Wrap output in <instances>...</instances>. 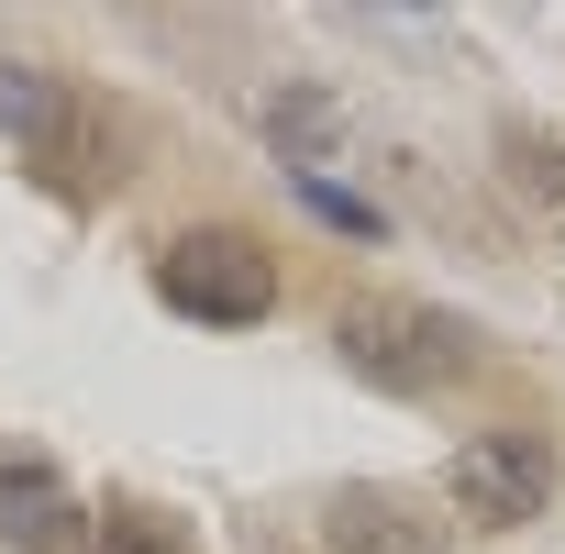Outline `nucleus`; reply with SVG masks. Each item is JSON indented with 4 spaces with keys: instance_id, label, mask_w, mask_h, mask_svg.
<instances>
[{
    "instance_id": "obj_1",
    "label": "nucleus",
    "mask_w": 565,
    "mask_h": 554,
    "mask_svg": "<svg viewBox=\"0 0 565 554\" xmlns=\"http://www.w3.org/2000/svg\"><path fill=\"white\" fill-rule=\"evenodd\" d=\"M156 289H167V311L244 333V322L277 311V255H266V233H244V222H200V233H178V244L156 255Z\"/></svg>"
},
{
    "instance_id": "obj_2",
    "label": "nucleus",
    "mask_w": 565,
    "mask_h": 554,
    "mask_svg": "<svg viewBox=\"0 0 565 554\" xmlns=\"http://www.w3.org/2000/svg\"><path fill=\"white\" fill-rule=\"evenodd\" d=\"M344 366L399 388V399H422V388H455L477 366V333L455 311H433V300H377V311H344Z\"/></svg>"
},
{
    "instance_id": "obj_3",
    "label": "nucleus",
    "mask_w": 565,
    "mask_h": 554,
    "mask_svg": "<svg viewBox=\"0 0 565 554\" xmlns=\"http://www.w3.org/2000/svg\"><path fill=\"white\" fill-rule=\"evenodd\" d=\"M543 499H554V444L543 433H466V455H455V510L477 521V532H521V521H543Z\"/></svg>"
},
{
    "instance_id": "obj_4",
    "label": "nucleus",
    "mask_w": 565,
    "mask_h": 554,
    "mask_svg": "<svg viewBox=\"0 0 565 554\" xmlns=\"http://www.w3.org/2000/svg\"><path fill=\"white\" fill-rule=\"evenodd\" d=\"M23 156L45 167L56 200H100V189H122V122H111L89 89H56V111L23 134Z\"/></svg>"
},
{
    "instance_id": "obj_5",
    "label": "nucleus",
    "mask_w": 565,
    "mask_h": 554,
    "mask_svg": "<svg viewBox=\"0 0 565 554\" xmlns=\"http://www.w3.org/2000/svg\"><path fill=\"white\" fill-rule=\"evenodd\" d=\"M333 554H444V521H422L399 488H344L333 499Z\"/></svg>"
},
{
    "instance_id": "obj_6",
    "label": "nucleus",
    "mask_w": 565,
    "mask_h": 554,
    "mask_svg": "<svg viewBox=\"0 0 565 554\" xmlns=\"http://www.w3.org/2000/svg\"><path fill=\"white\" fill-rule=\"evenodd\" d=\"M67 477L56 466H0V543L12 554H67Z\"/></svg>"
},
{
    "instance_id": "obj_7",
    "label": "nucleus",
    "mask_w": 565,
    "mask_h": 554,
    "mask_svg": "<svg viewBox=\"0 0 565 554\" xmlns=\"http://www.w3.org/2000/svg\"><path fill=\"white\" fill-rule=\"evenodd\" d=\"M89 554H189V532L145 499H111V510H89Z\"/></svg>"
},
{
    "instance_id": "obj_8",
    "label": "nucleus",
    "mask_w": 565,
    "mask_h": 554,
    "mask_svg": "<svg viewBox=\"0 0 565 554\" xmlns=\"http://www.w3.org/2000/svg\"><path fill=\"white\" fill-rule=\"evenodd\" d=\"M289 178H300V200H311V211H322V222H333V233H355V244H377V211H366V200H355V189H333V178H322V167H289Z\"/></svg>"
},
{
    "instance_id": "obj_9",
    "label": "nucleus",
    "mask_w": 565,
    "mask_h": 554,
    "mask_svg": "<svg viewBox=\"0 0 565 554\" xmlns=\"http://www.w3.org/2000/svg\"><path fill=\"white\" fill-rule=\"evenodd\" d=\"M56 89H67V78H45V67H0V122L34 134V122L56 111Z\"/></svg>"
},
{
    "instance_id": "obj_10",
    "label": "nucleus",
    "mask_w": 565,
    "mask_h": 554,
    "mask_svg": "<svg viewBox=\"0 0 565 554\" xmlns=\"http://www.w3.org/2000/svg\"><path fill=\"white\" fill-rule=\"evenodd\" d=\"M510 156H532L521 178H532L543 200H565V145H543V134H510Z\"/></svg>"
}]
</instances>
